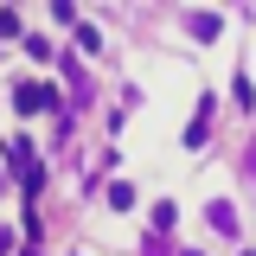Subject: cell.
Instances as JSON below:
<instances>
[{
	"label": "cell",
	"instance_id": "6da1fadb",
	"mask_svg": "<svg viewBox=\"0 0 256 256\" xmlns=\"http://www.w3.org/2000/svg\"><path fill=\"white\" fill-rule=\"evenodd\" d=\"M13 102H20V109H52V90H45V84H20Z\"/></svg>",
	"mask_w": 256,
	"mask_h": 256
}]
</instances>
